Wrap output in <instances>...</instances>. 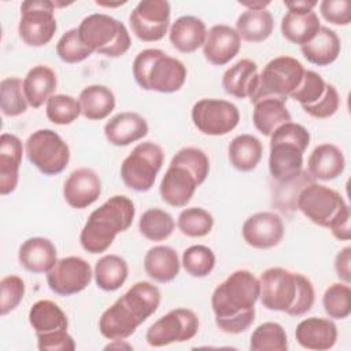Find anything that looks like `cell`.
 <instances>
[{
	"label": "cell",
	"instance_id": "obj_21",
	"mask_svg": "<svg viewBox=\"0 0 351 351\" xmlns=\"http://www.w3.org/2000/svg\"><path fill=\"white\" fill-rule=\"evenodd\" d=\"M295 339L306 350L326 351L337 341V326L329 318L308 317L296 325Z\"/></svg>",
	"mask_w": 351,
	"mask_h": 351
},
{
	"label": "cell",
	"instance_id": "obj_12",
	"mask_svg": "<svg viewBox=\"0 0 351 351\" xmlns=\"http://www.w3.org/2000/svg\"><path fill=\"white\" fill-rule=\"evenodd\" d=\"M55 1L26 0L21 4L18 33L29 47H44L55 36L58 25L55 18Z\"/></svg>",
	"mask_w": 351,
	"mask_h": 351
},
{
	"label": "cell",
	"instance_id": "obj_52",
	"mask_svg": "<svg viewBox=\"0 0 351 351\" xmlns=\"http://www.w3.org/2000/svg\"><path fill=\"white\" fill-rule=\"evenodd\" d=\"M335 271L340 281L351 282V247L347 245L341 248L335 258Z\"/></svg>",
	"mask_w": 351,
	"mask_h": 351
},
{
	"label": "cell",
	"instance_id": "obj_32",
	"mask_svg": "<svg viewBox=\"0 0 351 351\" xmlns=\"http://www.w3.org/2000/svg\"><path fill=\"white\" fill-rule=\"evenodd\" d=\"M291 121V114L281 99L263 97L254 103L252 122L255 129L263 136L270 137L278 126Z\"/></svg>",
	"mask_w": 351,
	"mask_h": 351
},
{
	"label": "cell",
	"instance_id": "obj_54",
	"mask_svg": "<svg viewBox=\"0 0 351 351\" xmlns=\"http://www.w3.org/2000/svg\"><path fill=\"white\" fill-rule=\"evenodd\" d=\"M241 5L247 7L248 10H266V7L270 4V1H250V3H240Z\"/></svg>",
	"mask_w": 351,
	"mask_h": 351
},
{
	"label": "cell",
	"instance_id": "obj_53",
	"mask_svg": "<svg viewBox=\"0 0 351 351\" xmlns=\"http://www.w3.org/2000/svg\"><path fill=\"white\" fill-rule=\"evenodd\" d=\"M318 3L315 0H291L284 1L288 11H313Z\"/></svg>",
	"mask_w": 351,
	"mask_h": 351
},
{
	"label": "cell",
	"instance_id": "obj_13",
	"mask_svg": "<svg viewBox=\"0 0 351 351\" xmlns=\"http://www.w3.org/2000/svg\"><path fill=\"white\" fill-rule=\"evenodd\" d=\"M347 206L337 191L314 181L302 188L296 199V210L321 228H328Z\"/></svg>",
	"mask_w": 351,
	"mask_h": 351
},
{
	"label": "cell",
	"instance_id": "obj_48",
	"mask_svg": "<svg viewBox=\"0 0 351 351\" xmlns=\"http://www.w3.org/2000/svg\"><path fill=\"white\" fill-rule=\"evenodd\" d=\"M339 106H340L339 92L335 88V85L328 82L324 96L319 100H317L315 103H313L310 106H303L302 108L304 110L306 114H308L313 118L326 119L337 112Z\"/></svg>",
	"mask_w": 351,
	"mask_h": 351
},
{
	"label": "cell",
	"instance_id": "obj_7",
	"mask_svg": "<svg viewBox=\"0 0 351 351\" xmlns=\"http://www.w3.org/2000/svg\"><path fill=\"white\" fill-rule=\"evenodd\" d=\"M136 84L144 90L159 93L178 92L186 81V66L158 48L140 51L132 64Z\"/></svg>",
	"mask_w": 351,
	"mask_h": 351
},
{
	"label": "cell",
	"instance_id": "obj_27",
	"mask_svg": "<svg viewBox=\"0 0 351 351\" xmlns=\"http://www.w3.org/2000/svg\"><path fill=\"white\" fill-rule=\"evenodd\" d=\"M258 64L251 59H240L222 75L223 90L236 99H250L258 82Z\"/></svg>",
	"mask_w": 351,
	"mask_h": 351
},
{
	"label": "cell",
	"instance_id": "obj_17",
	"mask_svg": "<svg viewBox=\"0 0 351 351\" xmlns=\"http://www.w3.org/2000/svg\"><path fill=\"white\" fill-rule=\"evenodd\" d=\"M90 265L80 256H64L56 261L47 273L49 289L59 296H71L82 292L92 281Z\"/></svg>",
	"mask_w": 351,
	"mask_h": 351
},
{
	"label": "cell",
	"instance_id": "obj_39",
	"mask_svg": "<svg viewBox=\"0 0 351 351\" xmlns=\"http://www.w3.org/2000/svg\"><path fill=\"white\" fill-rule=\"evenodd\" d=\"M252 351H287L288 337L285 329L278 322H263L258 325L250 337Z\"/></svg>",
	"mask_w": 351,
	"mask_h": 351
},
{
	"label": "cell",
	"instance_id": "obj_8",
	"mask_svg": "<svg viewBox=\"0 0 351 351\" xmlns=\"http://www.w3.org/2000/svg\"><path fill=\"white\" fill-rule=\"evenodd\" d=\"M77 30L84 45L107 58L125 55L132 44L126 26L117 18L103 12L85 16Z\"/></svg>",
	"mask_w": 351,
	"mask_h": 351
},
{
	"label": "cell",
	"instance_id": "obj_10",
	"mask_svg": "<svg viewBox=\"0 0 351 351\" xmlns=\"http://www.w3.org/2000/svg\"><path fill=\"white\" fill-rule=\"evenodd\" d=\"M165 162L162 147L154 141L138 143L121 165L123 184L136 192H148Z\"/></svg>",
	"mask_w": 351,
	"mask_h": 351
},
{
	"label": "cell",
	"instance_id": "obj_51",
	"mask_svg": "<svg viewBox=\"0 0 351 351\" xmlns=\"http://www.w3.org/2000/svg\"><path fill=\"white\" fill-rule=\"evenodd\" d=\"M350 207H344L337 217L330 222V225L328 226V229L330 230V233L333 234V237H336L337 240L341 241H347L351 239V228H350Z\"/></svg>",
	"mask_w": 351,
	"mask_h": 351
},
{
	"label": "cell",
	"instance_id": "obj_3",
	"mask_svg": "<svg viewBox=\"0 0 351 351\" xmlns=\"http://www.w3.org/2000/svg\"><path fill=\"white\" fill-rule=\"evenodd\" d=\"M258 280L259 300L265 308L291 317H302L311 310L315 292L306 276L284 267H269Z\"/></svg>",
	"mask_w": 351,
	"mask_h": 351
},
{
	"label": "cell",
	"instance_id": "obj_47",
	"mask_svg": "<svg viewBox=\"0 0 351 351\" xmlns=\"http://www.w3.org/2000/svg\"><path fill=\"white\" fill-rule=\"evenodd\" d=\"M0 291V315L5 317L22 302L26 292V285L22 277L10 274L1 278Z\"/></svg>",
	"mask_w": 351,
	"mask_h": 351
},
{
	"label": "cell",
	"instance_id": "obj_20",
	"mask_svg": "<svg viewBox=\"0 0 351 351\" xmlns=\"http://www.w3.org/2000/svg\"><path fill=\"white\" fill-rule=\"evenodd\" d=\"M204 59L214 66H223L229 63L241 48V38L236 29L229 25H214L207 30L206 41L203 44Z\"/></svg>",
	"mask_w": 351,
	"mask_h": 351
},
{
	"label": "cell",
	"instance_id": "obj_33",
	"mask_svg": "<svg viewBox=\"0 0 351 351\" xmlns=\"http://www.w3.org/2000/svg\"><path fill=\"white\" fill-rule=\"evenodd\" d=\"M81 104V115L89 121L106 119L115 108L114 92L100 84L85 86L78 96Z\"/></svg>",
	"mask_w": 351,
	"mask_h": 351
},
{
	"label": "cell",
	"instance_id": "obj_45",
	"mask_svg": "<svg viewBox=\"0 0 351 351\" xmlns=\"http://www.w3.org/2000/svg\"><path fill=\"white\" fill-rule=\"evenodd\" d=\"M92 53L93 51L84 45L80 40L77 27L64 32L56 43V55L62 62L69 64L84 62Z\"/></svg>",
	"mask_w": 351,
	"mask_h": 351
},
{
	"label": "cell",
	"instance_id": "obj_35",
	"mask_svg": "<svg viewBox=\"0 0 351 351\" xmlns=\"http://www.w3.org/2000/svg\"><path fill=\"white\" fill-rule=\"evenodd\" d=\"M128 262L115 254H107L99 258L93 269V277L97 288L106 292L119 289L128 280Z\"/></svg>",
	"mask_w": 351,
	"mask_h": 351
},
{
	"label": "cell",
	"instance_id": "obj_43",
	"mask_svg": "<svg viewBox=\"0 0 351 351\" xmlns=\"http://www.w3.org/2000/svg\"><path fill=\"white\" fill-rule=\"evenodd\" d=\"M181 265L189 276L195 278H203L214 270L215 254L207 245L195 244L184 251Z\"/></svg>",
	"mask_w": 351,
	"mask_h": 351
},
{
	"label": "cell",
	"instance_id": "obj_26",
	"mask_svg": "<svg viewBox=\"0 0 351 351\" xmlns=\"http://www.w3.org/2000/svg\"><path fill=\"white\" fill-rule=\"evenodd\" d=\"M206 36V23L193 15H182L177 18L169 29V40L171 45L182 53H192L203 47Z\"/></svg>",
	"mask_w": 351,
	"mask_h": 351
},
{
	"label": "cell",
	"instance_id": "obj_49",
	"mask_svg": "<svg viewBox=\"0 0 351 351\" xmlns=\"http://www.w3.org/2000/svg\"><path fill=\"white\" fill-rule=\"evenodd\" d=\"M319 12L332 25L347 26L351 23L350 0H324L319 3Z\"/></svg>",
	"mask_w": 351,
	"mask_h": 351
},
{
	"label": "cell",
	"instance_id": "obj_14",
	"mask_svg": "<svg viewBox=\"0 0 351 351\" xmlns=\"http://www.w3.org/2000/svg\"><path fill=\"white\" fill-rule=\"evenodd\" d=\"M199 330V317L195 311L184 307L170 310L156 319L145 333L151 347H165L173 343H184L193 339Z\"/></svg>",
	"mask_w": 351,
	"mask_h": 351
},
{
	"label": "cell",
	"instance_id": "obj_25",
	"mask_svg": "<svg viewBox=\"0 0 351 351\" xmlns=\"http://www.w3.org/2000/svg\"><path fill=\"white\" fill-rule=\"evenodd\" d=\"M346 158L343 151L330 143L317 145L307 159V173L313 180L332 181L343 174Z\"/></svg>",
	"mask_w": 351,
	"mask_h": 351
},
{
	"label": "cell",
	"instance_id": "obj_42",
	"mask_svg": "<svg viewBox=\"0 0 351 351\" xmlns=\"http://www.w3.org/2000/svg\"><path fill=\"white\" fill-rule=\"evenodd\" d=\"M322 306L332 319H346L351 314V288L346 282H333L322 295Z\"/></svg>",
	"mask_w": 351,
	"mask_h": 351
},
{
	"label": "cell",
	"instance_id": "obj_1",
	"mask_svg": "<svg viewBox=\"0 0 351 351\" xmlns=\"http://www.w3.org/2000/svg\"><path fill=\"white\" fill-rule=\"evenodd\" d=\"M259 300V280L250 270H234L211 295L215 325L229 335L245 332L255 321Z\"/></svg>",
	"mask_w": 351,
	"mask_h": 351
},
{
	"label": "cell",
	"instance_id": "obj_44",
	"mask_svg": "<svg viewBox=\"0 0 351 351\" xmlns=\"http://www.w3.org/2000/svg\"><path fill=\"white\" fill-rule=\"evenodd\" d=\"M45 115L55 125H70L81 115V104L74 96L58 93L45 103Z\"/></svg>",
	"mask_w": 351,
	"mask_h": 351
},
{
	"label": "cell",
	"instance_id": "obj_4",
	"mask_svg": "<svg viewBox=\"0 0 351 351\" xmlns=\"http://www.w3.org/2000/svg\"><path fill=\"white\" fill-rule=\"evenodd\" d=\"M210 173L207 154L196 147L177 151L162 177L159 195L171 207H185Z\"/></svg>",
	"mask_w": 351,
	"mask_h": 351
},
{
	"label": "cell",
	"instance_id": "obj_40",
	"mask_svg": "<svg viewBox=\"0 0 351 351\" xmlns=\"http://www.w3.org/2000/svg\"><path fill=\"white\" fill-rule=\"evenodd\" d=\"M23 93V81L18 77H7L0 82V108L4 117H19L27 110Z\"/></svg>",
	"mask_w": 351,
	"mask_h": 351
},
{
	"label": "cell",
	"instance_id": "obj_6",
	"mask_svg": "<svg viewBox=\"0 0 351 351\" xmlns=\"http://www.w3.org/2000/svg\"><path fill=\"white\" fill-rule=\"evenodd\" d=\"M310 132L300 123L287 122L270 136L269 171L277 184L289 182L303 171V154L310 144Z\"/></svg>",
	"mask_w": 351,
	"mask_h": 351
},
{
	"label": "cell",
	"instance_id": "obj_22",
	"mask_svg": "<svg viewBox=\"0 0 351 351\" xmlns=\"http://www.w3.org/2000/svg\"><path fill=\"white\" fill-rule=\"evenodd\" d=\"M148 134V123L137 112L123 111L110 118L104 125L107 141L115 147H126Z\"/></svg>",
	"mask_w": 351,
	"mask_h": 351
},
{
	"label": "cell",
	"instance_id": "obj_37",
	"mask_svg": "<svg viewBox=\"0 0 351 351\" xmlns=\"http://www.w3.org/2000/svg\"><path fill=\"white\" fill-rule=\"evenodd\" d=\"M27 318L36 336L69 328V319L64 311L55 302L48 299L33 303Z\"/></svg>",
	"mask_w": 351,
	"mask_h": 351
},
{
	"label": "cell",
	"instance_id": "obj_34",
	"mask_svg": "<svg viewBox=\"0 0 351 351\" xmlns=\"http://www.w3.org/2000/svg\"><path fill=\"white\" fill-rule=\"evenodd\" d=\"M263 147L258 137L252 134H239L229 143L228 159L233 169L248 173L256 169L262 159Z\"/></svg>",
	"mask_w": 351,
	"mask_h": 351
},
{
	"label": "cell",
	"instance_id": "obj_36",
	"mask_svg": "<svg viewBox=\"0 0 351 351\" xmlns=\"http://www.w3.org/2000/svg\"><path fill=\"white\" fill-rule=\"evenodd\" d=\"M274 29L273 15L267 10H245L236 21V32L244 41L262 43Z\"/></svg>",
	"mask_w": 351,
	"mask_h": 351
},
{
	"label": "cell",
	"instance_id": "obj_2",
	"mask_svg": "<svg viewBox=\"0 0 351 351\" xmlns=\"http://www.w3.org/2000/svg\"><path fill=\"white\" fill-rule=\"evenodd\" d=\"M160 291L149 281H137L99 318V330L108 340H126L160 304Z\"/></svg>",
	"mask_w": 351,
	"mask_h": 351
},
{
	"label": "cell",
	"instance_id": "obj_31",
	"mask_svg": "<svg viewBox=\"0 0 351 351\" xmlns=\"http://www.w3.org/2000/svg\"><path fill=\"white\" fill-rule=\"evenodd\" d=\"M304 59L315 66H329L340 55L341 41L335 30L321 26L315 37L300 47Z\"/></svg>",
	"mask_w": 351,
	"mask_h": 351
},
{
	"label": "cell",
	"instance_id": "obj_30",
	"mask_svg": "<svg viewBox=\"0 0 351 351\" xmlns=\"http://www.w3.org/2000/svg\"><path fill=\"white\" fill-rule=\"evenodd\" d=\"M321 27L317 12L313 11H287L281 19L282 37L295 45H304L311 41Z\"/></svg>",
	"mask_w": 351,
	"mask_h": 351
},
{
	"label": "cell",
	"instance_id": "obj_23",
	"mask_svg": "<svg viewBox=\"0 0 351 351\" xmlns=\"http://www.w3.org/2000/svg\"><path fill=\"white\" fill-rule=\"evenodd\" d=\"M23 145L18 136L3 133L0 137V195L12 193L19 181Z\"/></svg>",
	"mask_w": 351,
	"mask_h": 351
},
{
	"label": "cell",
	"instance_id": "obj_41",
	"mask_svg": "<svg viewBox=\"0 0 351 351\" xmlns=\"http://www.w3.org/2000/svg\"><path fill=\"white\" fill-rule=\"evenodd\" d=\"M214 226V217L202 207L184 208L177 218L178 230L188 237H204Z\"/></svg>",
	"mask_w": 351,
	"mask_h": 351
},
{
	"label": "cell",
	"instance_id": "obj_46",
	"mask_svg": "<svg viewBox=\"0 0 351 351\" xmlns=\"http://www.w3.org/2000/svg\"><path fill=\"white\" fill-rule=\"evenodd\" d=\"M326 85L328 82L318 73L306 70L299 86L289 95V97L298 101L302 107L310 106L324 96Z\"/></svg>",
	"mask_w": 351,
	"mask_h": 351
},
{
	"label": "cell",
	"instance_id": "obj_38",
	"mask_svg": "<svg viewBox=\"0 0 351 351\" xmlns=\"http://www.w3.org/2000/svg\"><path fill=\"white\" fill-rule=\"evenodd\" d=\"M176 222L171 214L154 207L145 210L138 219V230L149 241H165L174 232Z\"/></svg>",
	"mask_w": 351,
	"mask_h": 351
},
{
	"label": "cell",
	"instance_id": "obj_50",
	"mask_svg": "<svg viewBox=\"0 0 351 351\" xmlns=\"http://www.w3.org/2000/svg\"><path fill=\"white\" fill-rule=\"evenodd\" d=\"M37 348L40 351H74L75 341L67 329L37 335Z\"/></svg>",
	"mask_w": 351,
	"mask_h": 351
},
{
	"label": "cell",
	"instance_id": "obj_29",
	"mask_svg": "<svg viewBox=\"0 0 351 351\" xmlns=\"http://www.w3.org/2000/svg\"><path fill=\"white\" fill-rule=\"evenodd\" d=\"M180 267L178 255L170 245H154L144 255V270L156 282L173 281L178 276Z\"/></svg>",
	"mask_w": 351,
	"mask_h": 351
},
{
	"label": "cell",
	"instance_id": "obj_5",
	"mask_svg": "<svg viewBox=\"0 0 351 351\" xmlns=\"http://www.w3.org/2000/svg\"><path fill=\"white\" fill-rule=\"evenodd\" d=\"M136 208L130 197L115 195L107 199L88 217L80 233V244L89 254H101L115 237L126 232L134 219Z\"/></svg>",
	"mask_w": 351,
	"mask_h": 351
},
{
	"label": "cell",
	"instance_id": "obj_28",
	"mask_svg": "<svg viewBox=\"0 0 351 351\" xmlns=\"http://www.w3.org/2000/svg\"><path fill=\"white\" fill-rule=\"evenodd\" d=\"M58 78L55 71L45 66H33L23 78V93L32 108H40L55 95Z\"/></svg>",
	"mask_w": 351,
	"mask_h": 351
},
{
	"label": "cell",
	"instance_id": "obj_11",
	"mask_svg": "<svg viewBox=\"0 0 351 351\" xmlns=\"http://www.w3.org/2000/svg\"><path fill=\"white\" fill-rule=\"evenodd\" d=\"M27 160L44 176L62 173L70 162L67 143L52 129L34 130L25 143Z\"/></svg>",
	"mask_w": 351,
	"mask_h": 351
},
{
	"label": "cell",
	"instance_id": "obj_9",
	"mask_svg": "<svg viewBox=\"0 0 351 351\" xmlns=\"http://www.w3.org/2000/svg\"><path fill=\"white\" fill-rule=\"evenodd\" d=\"M306 69L303 64L288 55L277 56L266 63L263 70L258 74V82L251 103L263 97H276L287 101L289 95L299 86Z\"/></svg>",
	"mask_w": 351,
	"mask_h": 351
},
{
	"label": "cell",
	"instance_id": "obj_16",
	"mask_svg": "<svg viewBox=\"0 0 351 351\" xmlns=\"http://www.w3.org/2000/svg\"><path fill=\"white\" fill-rule=\"evenodd\" d=\"M171 8L166 0H143L129 15L132 33L144 43L162 40L170 27Z\"/></svg>",
	"mask_w": 351,
	"mask_h": 351
},
{
	"label": "cell",
	"instance_id": "obj_15",
	"mask_svg": "<svg viewBox=\"0 0 351 351\" xmlns=\"http://www.w3.org/2000/svg\"><path fill=\"white\" fill-rule=\"evenodd\" d=\"M195 128L206 136H225L240 122L236 104L223 99H200L191 111Z\"/></svg>",
	"mask_w": 351,
	"mask_h": 351
},
{
	"label": "cell",
	"instance_id": "obj_18",
	"mask_svg": "<svg viewBox=\"0 0 351 351\" xmlns=\"http://www.w3.org/2000/svg\"><path fill=\"white\" fill-rule=\"evenodd\" d=\"M284 222L273 211H259L248 217L241 228L244 241L256 250L277 247L284 237Z\"/></svg>",
	"mask_w": 351,
	"mask_h": 351
},
{
	"label": "cell",
	"instance_id": "obj_24",
	"mask_svg": "<svg viewBox=\"0 0 351 351\" xmlns=\"http://www.w3.org/2000/svg\"><path fill=\"white\" fill-rule=\"evenodd\" d=\"M19 265L34 274H47L56 263V247L47 237L26 239L18 250Z\"/></svg>",
	"mask_w": 351,
	"mask_h": 351
},
{
	"label": "cell",
	"instance_id": "obj_19",
	"mask_svg": "<svg viewBox=\"0 0 351 351\" xmlns=\"http://www.w3.org/2000/svg\"><path fill=\"white\" fill-rule=\"evenodd\" d=\"M101 193V181L89 167H80L70 173L63 184V197L71 208L82 210L93 204Z\"/></svg>",
	"mask_w": 351,
	"mask_h": 351
}]
</instances>
